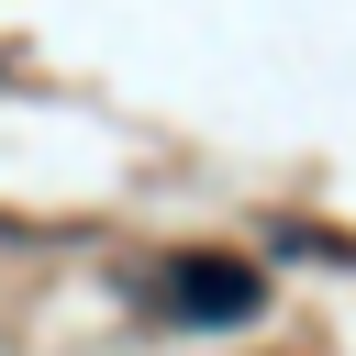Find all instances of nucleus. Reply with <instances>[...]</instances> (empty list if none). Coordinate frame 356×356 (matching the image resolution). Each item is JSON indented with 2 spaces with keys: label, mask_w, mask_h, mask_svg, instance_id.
<instances>
[{
  "label": "nucleus",
  "mask_w": 356,
  "mask_h": 356,
  "mask_svg": "<svg viewBox=\"0 0 356 356\" xmlns=\"http://www.w3.org/2000/svg\"><path fill=\"white\" fill-rule=\"evenodd\" d=\"M256 300H267V278L245 256H178L167 267V312H189V323H245Z\"/></svg>",
  "instance_id": "1"
}]
</instances>
